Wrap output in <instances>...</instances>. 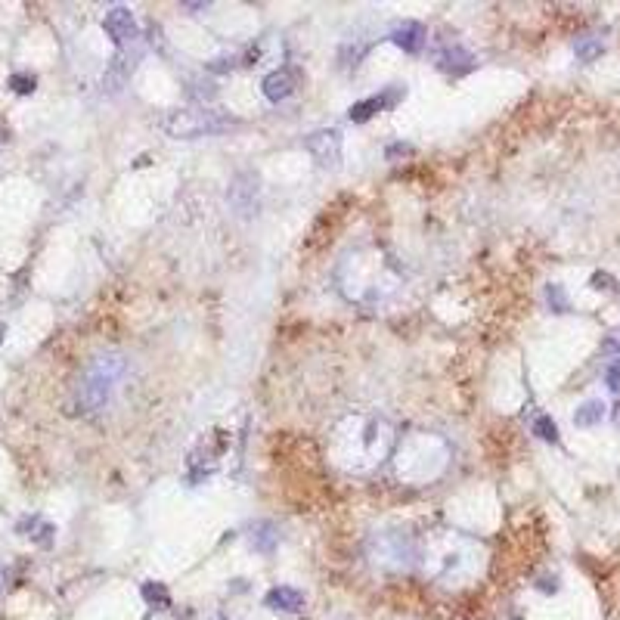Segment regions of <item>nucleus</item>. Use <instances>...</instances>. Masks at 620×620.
<instances>
[{"label":"nucleus","mask_w":620,"mask_h":620,"mask_svg":"<svg viewBox=\"0 0 620 620\" xmlns=\"http://www.w3.org/2000/svg\"><path fill=\"white\" fill-rule=\"evenodd\" d=\"M124 372V360L118 354H99L84 372L81 385H78V400L87 412H99L112 397V388Z\"/></svg>","instance_id":"nucleus-1"},{"label":"nucleus","mask_w":620,"mask_h":620,"mask_svg":"<svg viewBox=\"0 0 620 620\" xmlns=\"http://www.w3.org/2000/svg\"><path fill=\"white\" fill-rule=\"evenodd\" d=\"M233 118H224L217 112L208 109H183V112H171V118L165 122L171 137L180 140H192V137H208V133H221L226 128H233Z\"/></svg>","instance_id":"nucleus-2"},{"label":"nucleus","mask_w":620,"mask_h":620,"mask_svg":"<svg viewBox=\"0 0 620 620\" xmlns=\"http://www.w3.org/2000/svg\"><path fill=\"white\" fill-rule=\"evenodd\" d=\"M308 149H310V156L323 165V168H338V162H342V133H338L335 128L310 133V137H308Z\"/></svg>","instance_id":"nucleus-3"},{"label":"nucleus","mask_w":620,"mask_h":620,"mask_svg":"<svg viewBox=\"0 0 620 620\" xmlns=\"http://www.w3.org/2000/svg\"><path fill=\"white\" fill-rule=\"evenodd\" d=\"M226 199H230L233 211L242 217H249L251 211L258 208V174H251V171H242V174H236V180L230 183V192H226Z\"/></svg>","instance_id":"nucleus-4"},{"label":"nucleus","mask_w":620,"mask_h":620,"mask_svg":"<svg viewBox=\"0 0 620 620\" xmlns=\"http://www.w3.org/2000/svg\"><path fill=\"white\" fill-rule=\"evenodd\" d=\"M103 28L106 35L112 37L115 44H131L140 37V25H137V16L128 10V6H112L103 19Z\"/></svg>","instance_id":"nucleus-5"},{"label":"nucleus","mask_w":620,"mask_h":620,"mask_svg":"<svg viewBox=\"0 0 620 620\" xmlns=\"http://www.w3.org/2000/svg\"><path fill=\"white\" fill-rule=\"evenodd\" d=\"M403 87L400 84H391L385 93H378V97H369V99H360V103H354L348 109V115H351V122H357V124H363V122H369L376 112H382V109H388V106H394L400 97H403Z\"/></svg>","instance_id":"nucleus-6"},{"label":"nucleus","mask_w":620,"mask_h":620,"mask_svg":"<svg viewBox=\"0 0 620 620\" xmlns=\"http://www.w3.org/2000/svg\"><path fill=\"white\" fill-rule=\"evenodd\" d=\"M425 25L422 22H412V19H406V22H400L394 31H391V44H397L403 53H419L425 47Z\"/></svg>","instance_id":"nucleus-7"},{"label":"nucleus","mask_w":620,"mask_h":620,"mask_svg":"<svg viewBox=\"0 0 620 620\" xmlns=\"http://www.w3.org/2000/svg\"><path fill=\"white\" fill-rule=\"evenodd\" d=\"M292 90H295V78H292L289 69L270 72V75L264 78V97L270 99V103H283V99H289Z\"/></svg>","instance_id":"nucleus-8"},{"label":"nucleus","mask_w":620,"mask_h":620,"mask_svg":"<svg viewBox=\"0 0 620 620\" xmlns=\"http://www.w3.org/2000/svg\"><path fill=\"white\" fill-rule=\"evenodd\" d=\"M264 605L273 611H301L304 608V596L292 586H273L264 596Z\"/></svg>","instance_id":"nucleus-9"},{"label":"nucleus","mask_w":620,"mask_h":620,"mask_svg":"<svg viewBox=\"0 0 620 620\" xmlns=\"http://www.w3.org/2000/svg\"><path fill=\"white\" fill-rule=\"evenodd\" d=\"M19 533H28L31 539H35L37 546H44V549H50L53 546V537H56V528H53L50 521H44V518H22L19 521V528H16Z\"/></svg>","instance_id":"nucleus-10"},{"label":"nucleus","mask_w":620,"mask_h":620,"mask_svg":"<svg viewBox=\"0 0 620 620\" xmlns=\"http://www.w3.org/2000/svg\"><path fill=\"white\" fill-rule=\"evenodd\" d=\"M471 65H475V59L462 47H450V50L441 53V69L450 72V75H465V72H471Z\"/></svg>","instance_id":"nucleus-11"},{"label":"nucleus","mask_w":620,"mask_h":620,"mask_svg":"<svg viewBox=\"0 0 620 620\" xmlns=\"http://www.w3.org/2000/svg\"><path fill=\"white\" fill-rule=\"evenodd\" d=\"M605 416V403L602 400H586L583 406L574 412V425L577 428H592V425H598Z\"/></svg>","instance_id":"nucleus-12"},{"label":"nucleus","mask_w":620,"mask_h":620,"mask_svg":"<svg viewBox=\"0 0 620 620\" xmlns=\"http://www.w3.org/2000/svg\"><path fill=\"white\" fill-rule=\"evenodd\" d=\"M251 546H255L258 552H264V555H270L273 546H276V533H273V524H267V521L255 524V528H251Z\"/></svg>","instance_id":"nucleus-13"},{"label":"nucleus","mask_w":620,"mask_h":620,"mask_svg":"<svg viewBox=\"0 0 620 620\" xmlns=\"http://www.w3.org/2000/svg\"><path fill=\"white\" fill-rule=\"evenodd\" d=\"M143 598L152 605V608H168L171 605V596H168V586L165 583H143Z\"/></svg>","instance_id":"nucleus-14"},{"label":"nucleus","mask_w":620,"mask_h":620,"mask_svg":"<svg viewBox=\"0 0 620 620\" xmlns=\"http://www.w3.org/2000/svg\"><path fill=\"white\" fill-rule=\"evenodd\" d=\"M574 50H577V59H583V62H592V59H598L602 56V41H596V37H580V41L574 44Z\"/></svg>","instance_id":"nucleus-15"},{"label":"nucleus","mask_w":620,"mask_h":620,"mask_svg":"<svg viewBox=\"0 0 620 620\" xmlns=\"http://www.w3.org/2000/svg\"><path fill=\"white\" fill-rule=\"evenodd\" d=\"M533 435H537L539 441L555 444L558 441V425L552 422L549 416H537V419H533Z\"/></svg>","instance_id":"nucleus-16"},{"label":"nucleus","mask_w":620,"mask_h":620,"mask_svg":"<svg viewBox=\"0 0 620 620\" xmlns=\"http://www.w3.org/2000/svg\"><path fill=\"white\" fill-rule=\"evenodd\" d=\"M10 87H12V93H19V97H28V93H35L37 81H35V75H12Z\"/></svg>","instance_id":"nucleus-17"},{"label":"nucleus","mask_w":620,"mask_h":620,"mask_svg":"<svg viewBox=\"0 0 620 620\" xmlns=\"http://www.w3.org/2000/svg\"><path fill=\"white\" fill-rule=\"evenodd\" d=\"M546 295H549V304H552V310H555V313L568 310V298H564L562 285H549V289H546Z\"/></svg>","instance_id":"nucleus-18"},{"label":"nucleus","mask_w":620,"mask_h":620,"mask_svg":"<svg viewBox=\"0 0 620 620\" xmlns=\"http://www.w3.org/2000/svg\"><path fill=\"white\" fill-rule=\"evenodd\" d=\"M605 385H608L614 394H620V360H611L608 369H605Z\"/></svg>","instance_id":"nucleus-19"},{"label":"nucleus","mask_w":620,"mask_h":620,"mask_svg":"<svg viewBox=\"0 0 620 620\" xmlns=\"http://www.w3.org/2000/svg\"><path fill=\"white\" fill-rule=\"evenodd\" d=\"M406 152H412V146H403V143H397V146H388V158L406 156Z\"/></svg>","instance_id":"nucleus-20"},{"label":"nucleus","mask_w":620,"mask_h":620,"mask_svg":"<svg viewBox=\"0 0 620 620\" xmlns=\"http://www.w3.org/2000/svg\"><path fill=\"white\" fill-rule=\"evenodd\" d=\"M611 419H614V425H617V428H620V403L614 406V410H611Z\"/></svg>","instance_id":"nucleus-21"},{"label":"nucleus","mask_w":620,"mask_h":620,"mask_svg":"<svg viewBox=\"0 0 620 620\" xmlns=\"http://www.w3.org/2000/svg\"><path fill=\"white\" fill-rule=\"evenodd\" d=\"M3 583H6V571L0 568V592H3Z\"/></svg>","instance_id":"nucleus-22"},{"label":"nucleus","mask_w":620,"mask_h":620,"mask_svg":"<svg viewBox=\"0 0 620 620\" xmlns=\"http://www.w3.org/2000/svg\"><path fill=\"white\" fill-rule=\"evenodd\" d=\"M3 335H6V326L0 323V344H3Z\"/></svg>","instance_id":"nucleus-23"}]
</instances>
